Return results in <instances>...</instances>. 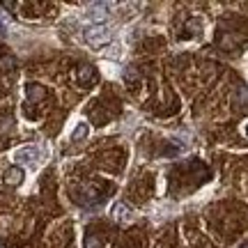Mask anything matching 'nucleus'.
<instances>
[{"label":"nucleus","mask_w":248,"mask_h":248,"mask_svg":"<svg viewBox=\"0 0 248 248\" xmlns=\"http://www.w3.org/2000/svg\"><path fill=\"white\" fill-rule=\"evenodd\" d=\"M42 147L39 145H26V147H18V150L12 152V159L18 166H26L30 170H37L39 163H42Z\"/></svg>","instance_id":"obj_1"},{"label":"nucleus","mask_w":248,"mask_h":248,"mask_svg":"<svg viewBox=\"0 0 248 248\" xmlns=\"http://www.w3.org/2000/svg\"><path fill=\"white\" fill-rule=\"evenodd\" d=\"M85 39H88L92 46H104L110 39V32H108L106 26H90L85 30Z\"/></svg>","instance_id":"obj_2"},{"label":"nucleus","mask_w":248,"mask_h":248,"mask_svg":"<svg viewBox=\"0 0 248 248\" xmlns=\"http://www.w3.org/2000/svg\"><path fill=\"white\" fill-rule=\"evenodd\" d=\"M113 218H115V221H129V218H131V209H129V207H126V204H122V202H117L115 207H113Z\"/></svg>","instance_id":"obj_3"},{"label":"nucleus","mask_w":248,"mask_h":248,"mask_svg":"<svg viewBox=\"0 0 248 248\" xmlns=\"http://www.w3.org/2000/svg\"><path fill=\"white\" fill-rule=\"evenodd\" d=\"M5 179H7V184H21V179H23V170H21V168H12V170H7Z\"/></svg>","instance_id":"obj_4"},{"label":"nucleus","mask_w":248,"mask_h":248,"mask_svg":"<svg viewBox=\"0 0 248 248\" xmlns=\"http://www.w3.org/2000/svg\"><path fill=\"white\" fill-rule=\"evenodd\" d=\"M90 133V126L88 124H80L78 129H76V131L71 133V138H74V140H78V138H83V136H88Z\"/></svg>","instance_id":"obj_5"},{"label":"nucleus","mask_w":248,"mask_h":248,"mask_svg":"<svg viewBox=\"0 0 248 248\" xmlns=\"http://www.w3.org/2000/svg\"><path fill=\"white\" fill-rule=\"evenodd\" d=\"M99 246H101V241H99L97 237H90V239H88V246H85V248H99Z\"/></svg>","instance_id":"obj_6"}]
</instances>
